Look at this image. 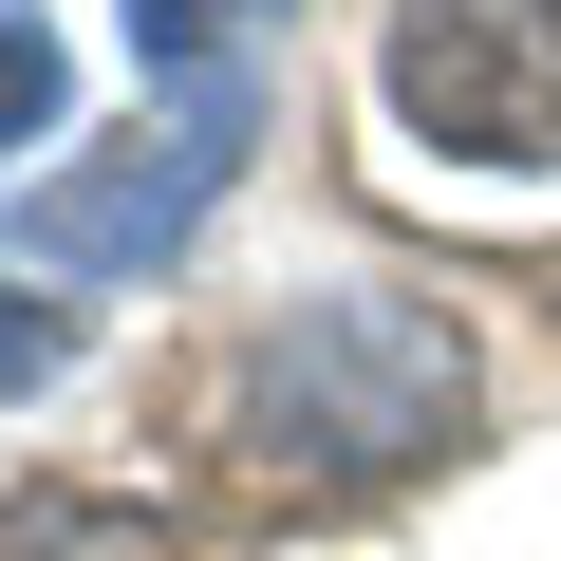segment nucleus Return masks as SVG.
I'll return each mask as SVG.
<instances>
[{
  "label": "nucleus",
  "instance_id": "obj_1",
  "mask_svg": "<svg viewBox=\"0 0 561 561\" xmlns=\"http://www.w3.org/2000/svg\"><path fill=\"white\" fill-rule=\"evenodd\" d=\"M468 393H486V375H468V319L393 300V280H337V300L262 319V356H243L262 449L319 468V486H393V468H431V449L468 431Z\"/></svg>",
  "mask_w": 561,
  "mask_h": 561
},
{
  "label": "nucleus",
  "instance_id": "obj_7",
  "mask_svg": "<svg viewBox=\"0 0 561 561\" xmlns=\"http://www.w3.org/2000/svg\"><path fill=\"white\" fill-rule=\"evenodd\" d=\"M57 356H76V337H57V319H38V300H0V393H38V375H57Z\"/></svg>",
  "mask_w": 561,
  "mask_h": 561
},
{
  "label": "nucleus",
  "instance_id": "obj_3",
  "mask_svg": "<svg viewBox=\"0 0 561 561\" xmlns=\"http://www.w3.org/2000/svg\"><path fill=\"white\" fill-rule=\"evenodd\" d=\"M243 131H262V76H243V57H225V76H169V113L113 131L94 169H57V187L20 206V243H38L57 280H131V262H169V243L225 206Z\"/></svg>",
  "mask_w": 561,
  "mask_h": 561
},
{
  "label": "nucleus",
  "instance_id": "obj_5",
  "mask_svg": "<svg viewBox=\"0 0 561 561\" xmlns=\"http://www.w3.org/2000/svg\"><path fill=\"white\" fill-rule=\"evenodd\" d=\"M57 94H76L57 20H38V0H0V150H38V131H57Z\"/></svg>",
  "mask_w": 561,
  "mask_h": 561
},
{
  "label": "nucleus",
  "instance_id": "obj_4",
  "mask_svg": "<svg viewBox=\"0 0 561 561\" xmlns=\"http://www.w3.org/2000/svg\"><path fill=\"white\" fill-rule=\"evenodd\" d=\"M0 561H187V524H150L131 486H20L0 505Z\"/></svg>",
  "mask_w": 561,
  "mask_h": 561
},
{
  "label": "nucleus",
  "instance_id": "obj_2",
  "mask_svg": "<svg viewBox=\"0 0 561 561\" xmlns=\"http://www.w3.org/2000/svg\"><path fill=\"white\" fill-rule=\"evenodd\" d=\"M375 94L449 169H561V0H393Z\"/></svg>",
  "mask_w": 561,
  "mask_h": 561
},
{
  "label": "nucleus",
  "instance_id": "obj_6",
  "mask_svg": "<svg viewBox=\"0 0 561 561\" xmlns=\"http://www.w3.org/2000/svg\"><path fill=\"white\" fill-rule=\"evenodd\" d=\"M243 20H280V0H131L150 76H225V38H243Z\"/></svg>",
  "mask_w": 561,
  "mask_h": 561
}]
</instances>
